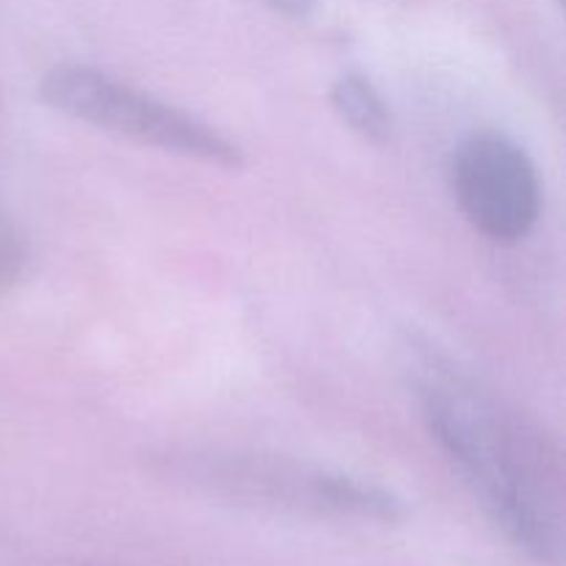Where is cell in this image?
Masks as SVG:
<instances>
[{
    "mask_svg": "<svg viewBox=\"0 0 566 566\" xmlns=\"http://www.w3.org/2000/svg\"><path fill=\"white\" fill-rule=\"evenodd\" d=\"M423 420L492 523L536 562L564 542L562 462L545 431L431 348L412 365Z\"/></svg>",
    "mask_w": 566,
    "mask_h": 566,
    "instance_id": "cell-1",
    "label": "cell"
},
{
    "mask_svg": "<svg viewBox=\"0 0 566 566\" xmlns=\"http://www.w3.org/2000/svg\"><path fill=\"white\" fill-rule=\"evenodd\" d=\"M166 475L235 506L318 520L398 523L403 503L352 475L304 468L285 459L241 453H182L164 459Z\"/></svg>",
    "mask_w": 566,
    "mask_h": 566,
    "instance_id": "cell-2",
    "label": "cell"
},
{
    "mask_svg": "<svg viewBox=\"0 0 566 566\" xmlns=\"http://www.w3.org/2000/svg\"><path fill=\"white\" fill-rule=\"evenodd\" d=\"M44 103L97 130L221 169H243L247 155L208 122L149 97L92 66H53L39 83Z\"/></svg>",
    "mask_w": 566,
    "mask_h": 566,
    "instance_id": "cell-3",
    "label": "cell"
},
{
    "mask_svg": "<svg viewBox=\"0 0 566 566\" xmlns=\"http://www.w3.org/2000/svg\"><path fill=\"white\" fill-rule=\"evenodd\" d=\"M451 186L464 219L495 243H517L539 221L542 182L531 155L503 133H473L453 155Z\"/></svg>",
    "mask_w": 566,
    "mask_h": 566,
    "instance_id": "cell-4",
    "label": "cell"
},
{
    "mask_svg": "<svg viewBox=\"0 0 566 566\" xmlns=\"http://www.w3.org/2000/svg\"><path fill=\"white\" fill-rule=\"evenodd\" d=\"M332 108L340 116L343 125L352 127L357 136L370 144H387L392 138V114L387 108L379 88L365 75L348 72L337 77L329 92Z\"/></svg>",
    "mask_w": 566,
    "mask_h": 566,
    "instance_id": "cell-5",
    "label": "cell"
},
{
    "mask_svg": "<svg viewBox=\"0 0 566 566\" xmlns=\"http://www.w3.org/2000/svg\"><path fill=\"white\" fill-rule=\"evenodd\" d=\"M28 238L9 213L0 210V296L9 293L25 276L28 269Z\"/></svg>",
    "mask_w": 566,
    "mask_h": 566,
    "instance_id": "cell-6",
    "label": "cell"
},
{
    "mask_svg": "<svg viewBox=\"0 0 566 566\" xmlns=\"http://www.w3.org/2000/svg\"><path fill=\"white\" fill-rule=\"evenodd\" d=\"M265 3L287 17H307L310 11H313L315 0H265Z\"/></svg>",
    "mask_w": 566,
    "mask_h": 566,
    "instance_id": "cell-7",
    "label": "cell"
}]
</instances>
